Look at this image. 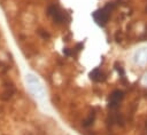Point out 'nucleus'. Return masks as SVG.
Returning a JSON list of instances; mask_svg holds the SVG:
<instances>
[{
  "label": "nucleus",
  "mask_w": 147,
  "mask_h": 135,
  "mask_svg": "<svg viewBox=\"0 0 147 135\" xmlns=\"http://www.w3.org/2000/svg\"><path fill=\"white\" fill-rule=\"evenodd\" d=\"M134 86H132V135H147V57L139 64H133Z\"/></svg>",
  "instance_id": "nucleus-1"
},
{
  "label": "nucleus",
  "mask_w": 147,
  "mask_h": 135,
  "mask_svg": "<svg viewBox=\"0 0 147 135\" xmlns=\"http://www.w3.org/2000/svg\"><path fill=\"white\" fill-rule=\"evenodd\" d=\"M28 80H29V87L31 88V90L36 94V96L41 98L44 96V95H41V94H44V87L40 84V81L34 76H29Z\"/></svg>",
  "instance_id": "nucleus-2"
}]
</instances>
